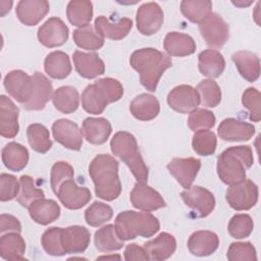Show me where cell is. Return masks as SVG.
Here are the masks:
<instances>
[{
  "label": "cell",
  "instance_id": "28",
  "mask_svg": "<svg viewBox=\"0 0 261 261\" xmlns=\"http://www.w3.org/2000/svg\"><path fill=\"white\" fill-rule=\"evenodd\" d=\"M163 47L168 56H188L196 51L194 39L182 33L170 32L165 36Z\"/></svg>",
  "mask_w": 261,
  "mask_h": 261
},
{
  "label": "cell",
  "instance_id": "7",
  "mask_svg": "<svg viewBox=\"0 0 261 261\" xmlns=\"http://www.w3.org/2000/svg\"><path fill=\"white\" fill-rule=\"evenodd\" d=\"M258 194L257 185L250 179H244L229 186L226 190L225 199L228 205L237 211L249 210L256 205Z\"/></svg>",
  "mask_w": 261,
  "mask_h": 261
},
{
  "label": "cell",
  "instance_id": "3",
  "mask_svg": "<svg viewBox=\"0 0 261 261\" xmlns=\"http://www.w3.org/2000/svg\"><path fill=\"white\" fill-rule=\"evenodd\" d=\"M254 162L250 146H234L224 150L217 158V173L226 185H234L246 179V170Z\"/></svg>",
  "mask_w": 261,
  "mask_h": 261
},
{
  "label": "cell",
  "instance_id": "55",
  "mask_svg": "<svg viewBox=\"0 0 261 261\" xmlns=\"http://www.w3.org/2000/svg\"><path fill=\"white\" fill-rule=\"evenodd\" d=\"M12 6V1H1V15L5 16Z\"/></svg>",
  "mask_w": 261,
  "mask_h": 261
},
{
  "label": "cell",
  "instance_id": "22",
  "mask_svg": "<svg viewBox=\"0 0 261 261\" xmlns=\"http://www.w3.org/2000/svg\"><path fill=\"white\" fill-rule=\"evenodd\" d=\"M61 241L65 254L83 253L90 244L89 230L81 225L61 228Z\"/></svg>",
  "mask_w": 261,
  "mask_h": 261
},
{
  "label": "cell",
  "instance_id": "5",
  "mask_svg": "<svg viewBox=\"0 0 261 261\" xmlns=\"http://www.w3.org/2000/svg\"><path fill=\"white\" fill-rule=\"evenodd\" d=\"M114 225L117 236L122 241L133 240L138 236L150 238L160 228V223L153 214L132 210L120 212L115 218Z\"/></svg>",
  "mask_w": 261,
  "mask_h": 261
},
{
  "label": "cell",
  "instance_id": "36",
  "mask_svg": "<svg viewBox=\"0 0 261 261\" xmlns=\"http://www.w3.org/2000/svg\"><path fill=\"white\" fill-rule=\"evenodd\" d=\"M52 101L58 111L65 114L72 113L79 108V92L71 86L60 87L53 92Z\"/></svg>",
  "mask_w": 261,
  "mask_h": 261
},
{
  "label": "cell",
  "instance_id": "18",
  "mask_svg": "<svg viewBox=\"0 0 261 261\" xmlns=\"http://www.w3.org/2000/svg\"><path fill=\"white\" fill-rule=\"evenodd\" d=\"M3 84L8 94L19 103L24 104L29 100L32 92V76L27 72L19 69L11 70L5 75Z\"/></svg>",
  "mask_w": 261,
  "mask_h": 261
},
{
  "label": "cell",
  "instance_id": "24",
  "mask_svg": "<svg viewBox=\"0 0 261 261\" xmlns=\"http://www.w3.org/2000/svg\"><path fill=\"white\" fill-rule=\"evenodd\" d=\"M111 132L110 122L103 117H88L82 124V134L89 143L94 145L104 144Z\"/></svg>",
  "mask_w": 261,
  "mask_h": 261
},
{
  "label": "cell",
  "instance_id": "21",
  "mask_svg": "<svg viewBox=\"0 0 261 261\" xmlns=\"http://www.w3.org/2000/svg\"><path fill=\"white\" fill-rule=\"evenodd\" d=\"M17 106L5 95L0 96V134L4 138H14L19 129Z\"/></svg>",
  "mask_w": 261,
  "mask_h": 261
},
{
  "label": "cell",
  "instance_id": "10",
  "mask_svg": "<svg viewBox=\"0 0 261 261\" xmlns=\"http://www.w3.org/2000/svg\"><path fill=\"white\" fill-rule=\"evenodd\" d=\"M163 11L156 2L144 3L138 8L136 21L142 35L151 36L157 33L163 23Z\"/></svg>",
  "mask_w": 261,
  "mask_h": 261
},
{
  "label": "cell",
  "instance_id": "35",
  "mask_svg": "<svg viewBox=\"0 0 261 261\" xmlns=\"http://www.w3.org/2000/svg\"><path fill=\"white\" fill-rule=\"evenodd\" d=\"M25 252V243L19 232L12 231L0 239V255L5 260H21Z\"/></svg>",
  "mask_w": 261,
  "mask_h": 261
},
{
  "label": "cell",
  "instance_id": "27",
  "mask_svg": "<svg viewBox=\"0 0 261 261\" xmlns=\"http://www.w3.org/2000/svg\"><path fill=\"white\" fill-rule=\"evenodd\" d=\"M150 260L163 261L168 259L176 249L174 237L168 232H161L157 238L144 244Z\"/></svg>",
  "mask_w": 261,
  "mask_h": 261
},
{
  "label": "cell",
  "instance_id": "6",
  "mask_svg": "<svg viewBox=\"0 0 261 261\" xmlns=\"http://www.w3.org/2000/svg\"><path fill=\"white\" fill-rule=\"evenodd\" d=\"M110 148L112 153L128 166L138 181H147L149 170L141 156L137 140L132 134L123 130L117 132L111 139Z\"/></svg>",
  "mask_w": 261,
  "mask_h": 261
},
{
  "label": "cell",
  "instance_id": "26",
  "mask_svg": "<svg viewBox=\"0 0 261 261\" xmlns=\"http://www.w3.org/2000/svg\"><path fill=\"white\" fill-rule=\"evenodd\" d=\"M133 21L127 17H122L116 22H110L108 18L103 15L98 16L95 19V30L103 38L110 40H121L132 30Z\"/></svg>",
  "mask_w": 261,
  "mask_h": 261
},
{
  "label": "cell",
  "instance_id": "31",
  "mask_svg": "<svg viewBox=\"0 0 261 261\" xmlns=\"http://www.w3.org/2000/svg\"><path fill=\"white\" fill-rule=\"evenodd\" d=\"M240 74L248 82H255L260 75V59L250 51H238L231 56Z\"/></svg>",
  "mask_w": 261,
  "mask_h": 261
},
{
  "label": "cell",
  "instance_id": "43",
  "mask_svg": "<svg viewBox=\"0 0 261 261\" xmlns=\"http://www.w3.org/2000/svg\"><path fill=\"white\" fill-rule=\"evenodd\" d=\"M200 95V103L205 107H215L221 101V91L213 80H203L196 89Z\"/></svg>",
  "mask_w": 261,
  "mask_h": 261
},
{
  "label": "cell",
  "instance_id": "44",
  "mask_svg": "<svg viewBox=\"0 0 261 261\" xmlns=\"http://www.w3.org/2000/svg\"><path fill=\"white\" fill-rule=\"evenodd\" d=\"M20 190L17 196V202L29 208V206L38 199L44 198V192L35 186L33 177L30 175H21L19 178Z\"/></svg>",
  "mask_w": 261,
  "mask_h": 261
},
{
  "label": "cell",
  "instance_id": "8",
  "mask_svg": "<svg viewBox=\"0 0 261 261\" xmlns=\"http://www.w3.org/2000/svg\"><path fill=\"white\" fill-rule=\"evenodd\" d=\"M199 31L206 44L212 48L222 47L229 37V28L217 13H210L201 23Z\"/></svg>",
  "mask_w": 261,
  "mask_h": 261
},
{
  "label": "cell",
  "instance_id": "50",
  "mask_svg": "<svg viewBox=\"0 0 261 261\" xmlns=\"http://www.w3.org/2000/svg\"><path fill=\"white\" fill-rule=\"evenodd\" d=\"M243 105L250 112V119L258 122L261 119V95L255 88H248L242 96Z\"/></svg>",
  "mask_w": 261,
  "mask_h": 261
},
{
  "label": "cell",
  "instance_id": "30",
  "mask_svg": "<svg viewBox=\"0 0 261 261\" xmlns=\"http://www.w3.org/2000/svg\"><path fill=\"white\" fill-rule=\"evenodd\" d=\"M129 110L137 119L148 121L158 115L160 105L155 96L144 93L137 96L130 102Z\"/></svg>",
  "mask_w": 261,
  "mask_h": 261
},
{
  "label": "cell",
  "instance_id": "34",
  "mask_svg": "<svg viewBox=\"0 0 261 261\" xmlns=\"http://www.w3.org/2000/svg\"><path fill=\"white\" fill-rule=\"evenodd\" d=\"M44 68L51 77L63 80L68 76L71 71L69 57L62 51H53L45 58Z\"/></svg>",
  "mask_w": 261,
  "mask_h": 261
},
{
  "label": "cell",
  "instance_id": "53",
  "mask_svg": "<svg viewBox=\"0 0 261 261\" xmlns=\"http://www.w3.org/2000/svg\"><path fill=\"white\" fill-rule=\"evenodd\" d=\"M124 259L126 261L149 260V256L144 247H140L137 244H129L125 247Z\"/></svg>",
  "mask_w": 261,
  "mask_h": 261
},
{
  "label": "cell",
  "instance_id": "17",
  "mask_svg": "<svg viewBox=\"0 0 261 261\" xmlns=\"http://www.w3.org/2000/svg\"><path fill=\"white\" fill-rule=\"evenodd\" d=\"M51 82L41 72L32 75V92L29 100L22 104L27 110H42L53 95Z\"/></svg>",
  "mask_w": 261,
  "mask_h": 261
},
{
  "label": "cell",
  "instance_id": "40",
  "mask_svg": "<svg viewBox=\"0 0 261 261\" xmlns=\"http://www.w3.org/2000/svg\"><path fill=\"white\" fill-rule=\"evenodd\" d=\"M72 38L80 48L86 50H98L104 45V38L90 23L74 30Z\"/></svg>",
  "mask_w": 261,
  "mask_h": 261
},
{
  "label": "cell",
  "instance_id": "38",
  "mask_svg": "<svg viewBox=\"0 0 261 261\" xmlns=\"http://www.w3.org/2000/svg\"><path fill=\"white\" fill-rule=\"evenodd\" d=\"M66 15L69 22L76 27H85L90 23L93 16V4L87 0H73L68 2Z\"/></svg>",
  "mask_w": 261,
  "mask_h": 261
},
{
  "label": "cell",
  "instance_id": "9",
  "mask_svg": "<svg viewBox=\"0 0 261 261\" xmlns=\"http://www.w3.org/2000/svg\"><path fill=\"white\" fill-rule=\"evenodd\" d=\"M180 197L188 207L197 212L198 217L208 216L215 207L213 194L205 188L194 186L180 193Z\"/></svg>",
  "mask_w": 261,
  "mask_h": 261
},
{
  "label": "cell",
  "instance_id": "37",
  "mask_svg": "<svg viewBox=\"0 0 261 261\" xmlns=\"http://www.w3.org/2000/svg\"><path fill=\"white\" fill-rule=\"evenodd\" d=\"M94 241L96 249L102 253H110L123 247V241L117 236L114 224H107L98 229L95 232Z\"/></svg>",
  "mask_w": 261,
  "mask_h": 261
},
{
  "label": "cell",
  "instance_id": "49",
  "mask_svg": "<svg viewBox=\"0 0 261 261\" xmlns=\"http://www.w3.org/2000/svg\"><path fill=\"white\" fill-rule=\"evenodd\" d=\"M214 114L211 111L203 108H196L190 113L188 118V125L194 132L210 128L214 126Z\"/></svg>",
  "mask_w": 261,
  "mask_h": 261
},
{
  "label": "cell",
  "instance_id": "47",
  "mask_svg": "<svg viewBox=\"0 0 261 261\" xmlns=\"http://www.w3.org/2000/svg\"><path fill=\"white\" fill-rule=\"evenodd\" d=\"M254 222L248 214H236L228 223V233L234 239H245L251 234Z\"/></svg>",
  "mask_w": 261,
  "mask_h": 261
},
{
  "label": "cell",
  "instance_id": "56",
  "mask_svg": "<svg viewBox=\"0 0 261 261\" xmlns=\"http://www.w3.org/2000/svg\"><path fill=\"white\" fill-rule=\"evenodd\" d=\"M234 5L239 6V7H244V6H248L252 3V1H249V2H244V1H237V2H232Z\"/></svg>",
  "mask_w": 261,
  "mask_h": 261
},
{
  "label": "cell",
  "instance_id": "12",
  "mask_svg": "<svg viewBox=\"0 0 261 261\" xmlns=\"http://www.w3.org/2000/svg\"><path fill=\"white\" fill-rule=\"evenodd\" d=\"M56 195L61 204L71 210L81 209L86 206L92 198L90 190L85 187H79L72 178L65 180L59 187Z\"/></svg>",
  "mask_w": 261,
  "mask_h": 261
},
{
  "label": "cell",
  "instance_id": "33",
  "mask_svg": "<svg viewBox=\"0 0 261 261\" xmlns=\"http://www.w3.org/2000/svg\"><path fill=\"white\" fill-rule=\"evenodd\" d=\"M2 161L11 171H20L29 162V151L16 142H10L2 149Z\"/></svg>",
  "mask_w": 261,
  "mask_h": 261
},
{
  "label": "cell",
  "instance_id": "45",
  "mask_svg": "<svg viewBox=\"0 0 261 261\" xmlns=\"http://www.w3.org/2000/svg\"><path fill=\"white\" fill-rule=\"evenodd\" d=\"M113 216L112 208L102 202H94L85 211L86 222L91 226H100L109 221Z\"/></svg>",
  "mask_w": 261,
  "mask_h": 261
},
{
  "label": "cell",
  "instance_id": "11",
  "mask_svg": "<svg viewBox=\"0 0 261 261\" xmlns=\"http://www.w3.org/2000/svg\"><path fill=\"white\" fill-rule=\"evenodd\" d=\"M133 206L142 211L150 212L165 207V201L161 195L146 182L138 181L129 195Z\"/></svg>",
  "mask_w": 261,
  "mask_h": 261
},
{
  "label": "cell",
  "instance_id": "13",
  "mask_svg": "<svg viewBox=\"0 0 261 261\" xmlns=\"http://www.w3.org/2000/svg\"><path fill=\"white\" fill-rule=\"evenodd\" d=\"M38 39L48 48L63 45L68 39V28L62 19L50 17L38 30Z\"/></svg>",
  "mask_w": 261,
  "mask_h": 261
},
{
  "label": "cell",
  "instance_id": "20",
  "mask_svg": "<svg viewBox=\"0 0 261 261\" xmlns=\"http://www.w3.org/2000/svg\"><path fill=\"white\" fill-rule=\"evenodd\" d=\"M49 9L50 5L46 0H21L17 3L15 11L23 24L36 25L45 17Z\"/></svg>",
  "mask_w": 261,
  "mask_h": 261
},
{
  "label": "cell",
  "instance_id": "29",
  "mask_svg": "<svg viewBox=\"0 0 261 261\" xmlns=\"http://www.w3.org/2000/svg\"><path fill=\"white\" fill-rule=\"evenodd\" d=\"M31 218L41 224L47 225L55 221L60 215L59 205L51 199H38L29 206Z\"/></svg>",
  "mask_w": 261,
  "mask_h": 261
},
{
  "label": "cell",
  "instance_id": "14",
  "mask_svg": "<svg viewBox=\"0 0 261 261\" xmlns=\"http://www.w3.org/2000/svg\"><path fill=\"white\" fill-rule=\"evenodd\" d=\"M198 91L189 85H180L173 88L167 96L168 105L180 113L192 112L200 104Z\"/></svg>",
  "mask_w": 261,
  "mask_h": 261
},
{
  "label": "cell",
  "instance_id": "23",
  "mask_svg": "<svg viewBox=\"0 0 261 261\" xmlns=\"http://www.w3.org/2000/svg\"><path fill=\"white\" fill-rule=\"evenodd\" d=\"M75 70L85 79H94L105 71L103 60L97 53H85L76 50L72 55Z\"/></svg>",
  "mask_w": 261,
  "mask_h": 261
},
{
  "label": "cell",
  "instance_id": "42",
  "mask_svg": "<svg viewBox=\"0 0 261 261\" xmlns=\"http://www.w3.org/2000/svg\"><path fill=\"white\" fill-rule=\"evenodd\" d=\"M217 140L213 132L207 129H200L195 132L192 140L194 151L201 156L212 155L216 150Z\"/></svg>",
  "mask_w": 261,
  "mask_h": 261
},
{
  "label": "cell",
  "instance_id": "39",
  "mask_svg": "<svg viewBox=\"0 0 261 261\" xmlns=\"http://www.w3.org/2000/svg\"><path fill=\"white\" fill-rule=\"evenodd\" d=\"M180 11L190 21L201 23L212 13V2L209 0H184L180 2Z\"/></svg>",
  "mask_w": 261,
  "mask_h": 261
},
{
  "label": "cell",
  "instance_id": "2",
  "mask_svg": "<svg viewBox=\"0 0 261 261\" xmlns=\"http://www.w3.org/2000/svg\"><path fill=\"white\" fill-rule=\"evenodd\" d=\"M89 174L95 185L96 196L105 200H115L121 192L118 177V162L108 154H99L89 166Z\"/></svg>",
  "mask_w": 261,
  "mask_h": 261
},
{
  "label": "cell",
  "instance_id": "46",
  "mask_svg": "<svg viewBox=\"0 0 261 261\" xmlns=\"http://www.w3.org/2000/svg\"><path fill=\"white\" fill-rule=\"evenodd\" d=\"M42 247L51 256H63L65 251L61 241V227H50L42 236Z\"/></svg>",
  "mask_w": 261,
  "mask_h": 261
},
{
  "label": "cell",
  "instance_id": "16",
  "mask_svg": "<svg viewBox=\"0 0 261 261\" xmlns=\"http://www.w3.org/2000/svg\"><path fill=\"white\" fill-rule=\"evenodd\" d=\"M200 168L201 160L193 157L173 158L167 164V169L170 174H172L177 182L185 189H189L192 186Z\"/></svg>",
  "mask_w": 261,
  "mask_h": 261
},
{
  "label": "cell",
  "instance_id": "25",
  "mask_svg": "<svg viewBox=\"0 0 261 261\" xmlns=\"http://www.w3.org/2000/svg\"><path fill=\"white\" fill-rule=\"evenodd\" d=\"M219 245L217 234L210 230H198L191 234L188 241L189 251L195 256H209L213 254Z\"/></svg>",
  "mask_w": 261,
  "mask_h": 261
},
{
  "label": "cell",
  "instance_id": "32",
  "mask_svg": "<svg viewBox=\"0 0 261 261\" xmlns=\"http://www.w3.org/2000/svg\"><path fill=\"white\" fill-rule=\"evenodd\" d=\"M225 67V61L220 52L214 49H207L199 54V70L208 77L220 76Z\"/></svg>",
  "mask_w": 261,
  "mask_h": 261
},
{
  "label": "cell",
  "instance_id": "54",
  "mask_svg": "<svg viewBox=\"0 0 261 261\" xmlns=\"http://www.w3.org/2000/svg\"><path fill=\"white\" fill-rule=\"evenodd\" d=\"M21 225L18 219L10 214H1L0 216V231H16L20 232Z\"/></svg>",
  "mask_w": 261,
  "mask_h": 261
},
{
  "label": "cell",
  "instance_id": "48",
  "mask_svg": "<svg viewBox=\"0 0 261 261\" xmlns=\"http://www.w3.org/2000/svg\"><path fill=\"white\" fill-rule=\"evenodd\" d=\"M227 259L230 261H256L257 255L250 242L231 243L227 250Z\"/></svg>",
  "mask_w": 261,
  "mask_h": 261
},
{
  "label": "cell",
  "instance_id": "4",
  "mask_svg": "<svg viewBox=\"0 0 261 261\" xmlns=\"http://www.w3.org/2000/svg\"><path fill=\"white\" fill-rule=\"evenodd\" d=\"M123 95L122 85L115 79L104 77L87 86L82 94V106L91 114H101L108 104L118 101Z\"/></svg>",
  "mask_w": 261,
  "mask_h": 261
},
{
  "label": "cell",
  "instance_id": "19",
  "mask_svg": "<svg viewBox=\"0 0 261 261\" xmlns=\"http://www.w3.org/2000/svg\"><path fill=\"white\" fill-rule=\"evenodd\" d=\"M254 134L255 126L253 124L236 118H225L218 126V136L228 142L249 141Z\"/></svg>",
  "mask_w": 261,
  "mask_h": 261
},
{
  "label": "cell",
  "instance_id": "52",
  "mask_svg": "<svg viewBox=\"0 0 261 261\" xmlns=\"http://www.w3.org/2000/svg\"><path fill=\"white\" fill-rule=\"evenodd\" d=\"M20 184L15 176L7 173L0 175V200L2 202L10 201L18 196Z\"/></svg>",
  "mask_w": 261,
  "mask_h": 261
},
{
  "label": "cell",
  "instance_id": "15",
  "mask_svg": "<svg viewBox=\"0 0 261 261\" xmlns=\"http://www.w3.org/2000/svg\"><path fill=\"white\" fill-rule=\"evenodd\" d=\"M52 133L55 141L65 148L74 151H79L82 148V130L73 121L65 118L56 120L52 125Z\"/></svg>",
  "mask_w": 261,
  "mask_h": 261
},
{
  "label": "cell",
  "instance_id": "41",
  "mask_svg": "<svg viewBox=\"0 0 261 261\" xmlns=\"http://www.w3.org/2000/svg\"><path fill=\"white\" fill-rule=\"evenodd\" d=\"M28 141L36 152L46 153L52 147V141L48 128L41 123L30 124L27 129Z\"/></svg>",
  "mask_w": 261,
  "mask_h": 261
},
{
  "label": "cell",
  "instance_id": "1",
  "mask_svg": "<svg viewBox=\"0 0 261 261\" xmlns=\"http://www.w3.org/2000/svg\"><path fill=\"white\" fill-rule=\"evenodd\" d=\"M129 63L140 74L141 84L150 92H155L163 72L172 65L171 58L154 48H143L135 51Z\"/></svg>",
  "mask_w": 261,
  "mask_h": 261
},
{
  "label": "cell",
  "instance_id": "51",
  "mask_svg": "<svg viewBox=\"0 0 261 261\" xmlns=\"http://www.w3.org/2000/svg\"><path fill=\"white\" fill-rule=\"evenodd\" d=\"M73 178V168L72 166L64 161L56 162L51 169L50 182L53 192L56 194L59 187L67 179Z\"/></svg>",
  "mask_w": 261,
  "mask_h": 261
},
{
  "label": "cell",
  "instance_id": "57",
  "mask_svg": "<svg viewBox=\"0 0 261 261\" xmlns=\"http://www.w3.org/2000/svg\"><path fill=\"white\" fill-rule=\"evenodd\" d=\"M120 259V256H118V255H116V256H101V257H99L98 259Z\"/></svg>",
  "mask_w": 261,
  "mask_h": 261
}]
</instances>
